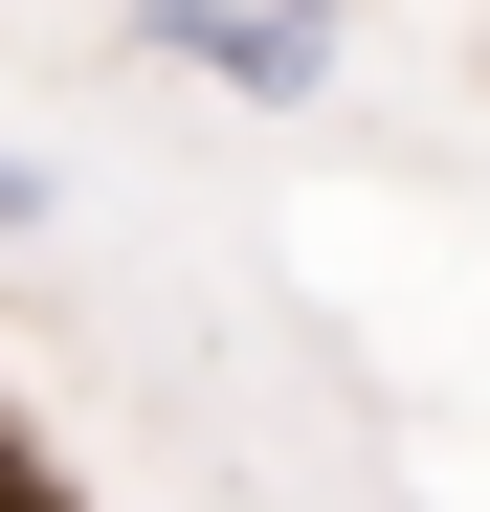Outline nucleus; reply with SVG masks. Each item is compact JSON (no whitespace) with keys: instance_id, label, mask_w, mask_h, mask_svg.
I'll list each match as a JSON object with an SVG mask.
<instances>
[{"instance_id":"nucleus-4","label":"nucleus","mask_w":490,"mask_h":512,"mask_svg":"<svg viewBox=\"0 0 490 512\" xmlns=\"http://www.w3.org/2000/svg\"><path fill=\"white\" fill-rule=\"evenodd\" d=\"M290 23H379V0H290Z\"/></svg>"},{"instance_id":"nucleus-1","label":"nucleus","mask_w":490,"mask_h":512,"mask_svg":"<svg viewBox=\"0 0 490 512\" xmlns=\"http://www.w3.org/2000/svg\"><path fill=\"white\" fill-rule=\"evenodd\" d=\"M134 45L201 67L223 112H312V90H335V23H290V0H134Z\"/></svg>"},{"instance_id":"nucleus-3","label":"nucleus","mask_w":490,"mask_h":512,"mask_svg":"<svg viewBox=\"0 0 490 512\" xmlns=\"http://www.w3.org/2000/svg\"><path fill=\"white\" fill-rule=\"evenodd\" d=\"M0 512H67V490H45V468H23V446H0Z\"/></svg>"},{"instance_id":"nucleus-2","label":"nucleus","mask_w":490,"mask_h":512,"mask_svg":"<svg viewBox=\"0 0 490 512\" xmlns=\"http://www.w3.org/2000/svg\"><path fill=\"white\" fill-rule=\"evenodd\" d=\"M45 201H67V179H45V156H23V134H0V245H23V223H45Z\"/></svg>"}]
</instances>
